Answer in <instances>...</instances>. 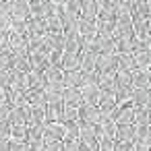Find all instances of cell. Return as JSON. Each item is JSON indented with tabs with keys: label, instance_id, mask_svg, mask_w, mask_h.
Here are the masks:
<instances>
[{
	"label": "cell",
	"instance_id": "6da1fadb",
	"mask_svg": "<svg viewBox=\"0 0 151 151\" xmlns=\"http://www.w3.org/2000/svg\"><path fill=\"white\" fill-rule=\"evenodd\" d=\"M77 114H79V122H81V124L97 126L99 120H101V114H99L97 106H85V104H81V106L77 108Z\"/></svg>",
	"mask_w": 151,
	"mask_h": 151
},
{
	"label": "cell",
	"instance_id": "7a4b0ae2",
	"mask_svg": "<svg viewBox=\"0 0 151 151\" xmlns=\"http://www.w3.org/2000/svg\"><path fill=\"white\" fill-rule=\"evenodd\" d=\"M95 70L99 75H116V54H99Z\"/></svg>",
	"mask_w": 151,
	"mask_h": 151
},
{
	"label": "cell",
	"instance_id": "3957f363",
	"mask_svg": "<svg viewBox=\"0 0 151 151\" xmlns=\"http://www.w3.org/2000/svg\"><path fill=\"white\" fill-rule=\"evenodd\" d=\"M62 139H64L62 122H46L44 124V145L54 143V141H62Z\"/></svg>",
	"mask_w": 151,
	"mask_h": 151
},
{
	"label": "cell",
	"instance_id": "277c9868",
	"mask_svg": "<svg viewBox=\"0 0 151 151\" xmlns=\"http://www.w3.org/2000/svg\"><path fill=\"white\" fill-rule=\"evenodd\" d=\"M112 120L116 122V126H128V124H132V120H134V108L130 104L118 106V110L112 116Z\"/></svg>",
	"mask_w": 151,
	"mask_h": 151
},
{
	"label": "cell",
	"instance_id": "5b68a950",
	"mask_svg": "<svg viewBox=\"0 0 151 151\" xmlns=\"http://www.w3.org/2000/svg\"><path fill=\"white\" fill-rule=\"evenodd\" d=\"M9 19H15V21H27L29 19V2L27 0H13Z\"/></svg>",
	"mask_w": 151,
	"mask_h": 151
},
{
	"label": "cell",
	"instance_id": "8992f818",
	"mask_svg": "<svg viewBox=\"0 0 151 151\" xmlns=\"http://www.w3.org/2000/svg\"><path fill=\"white\" fill-rule=\"evenodd\" d=\"M97 37V31H95V23H87V21H79V44H81V50Z\"/></svg>",
	"mask_w": 151,
	"mask_h": 151
},
{
	"label": "cell",
	"instance_id": "52a82bcc",
	"mask_svg": "<svg viewBox=\"0 0 151 151\" xmlns=\"http://www.w3.org/2000/svg\"><path fill=\"white\" fill-rule=\"evenodd\" d=\"M97 56H99V54H95V52L81 50V56H79V70H81V73H91V70H95Z\"/></svg>",
	"mask_w": 151,
	"mask_h": 151
},
{
	"label": "cell",
	"instance_id": "ba28073f",
	"mask_svg": "<svg viewBox=\"0 0 151 151\" xmlns=\"http://www.w3.org/2000/svg\"><path fill=\"white\" fill-rule=\"evenodd\" d=\"M79 89H81V97H83L85 106H97V101L101 97V91H99L97 85H83Z\"/></svg>",
	"mask_w": 151,
	"mask_h": 151
},
{
	"label": "cell",
	"instance_id": "9c48e42d",
	"mask_svg": "<svg viewBox=\"0 0 151 151\" xmlns=\"http://www.w3.org/2000/svg\"><path fill=\"white\" fill-rule=\"evenodd\" d=\"M25 104L31 106V108H44L46 110V95L42 89H27L25 91Z\"/></svg>",
	"mask_w": 151,
	"mask_h": 151
},
{
	"label": "cell",
	"instance_id": "30bf717a",
	"mask_svg": "<svg viewBox=\"0 0 151 151\" xmlns=\"http://www.w3.org/2000/svg\"><path fill=\"white\" fill-rule=\"evenodd\" d=\"M130 77H132V87L134 89H149V85H151L149 68H137V70L130 73Z\"/></svg>",
	"mask_w": 151,
	"mask_h": 151
},
{
	"label": "cell",
	"instance_id": "8fae6325",
	"mask_svg": "<svg viewBox=\"0 0 151 151\" xmlns=\"http://www.w3.org/2000/svg\"><path fill=\"white\" fill-rule=\"evenodd\" d=\"M64 118V104L62 101H54L46 106V122H62Z\"/></svg>",
	"mask_w": 151,
	"mask_h": 151
},
{
	"label": "cell",
	"instance_id": "7c38bea8",
	"mask_svg": "<svg viewBox=\"0 0 151 151\" xmlns=\"http://www.w3.org/2000/svg\"><path fill=\"white\" fill-rule=\"evenodd\" d=\"M81 21H87V23H95L97 19V4L95 0H83L81 2Z\"/></svg>",
	"mask_w": 151,
	"mask_h": 151
},
{
	"label": "cell",
	"instance_id": "4fadbf2b",
	"mask_svg": "<svg viewBox=\"0 0 151 151\" xmlns=\"http://www.w3.org/2000/svg\"><path fill=\"white\" fill-rule=\"evenodd\" d=\"M81 79H83V73L79 68L62 73V85H64V89H79L81 87Z\"/></svg>",
	"mask_w": 151,
	"mask_h": 151
},
{
	"label": "cell",
	"instance_id": "5bb4252c",
	"mask_svg": "<svg viewBox=\"0 0 151 151\" xmlns=\"http://www.w3.org/2000/svg\"><path fill=\"white\" fill-rule=\"evenodd\" d=\"M116 70L118 73H132V70H137L132 54H116Z\"/></svg>",
	"mask_w": 151,
	"mask_h": 151
},
{
	"label": "cell",
	"instance_id": "9a60e30c",
	"mask_svg": "<svg viewBox=\"0 0 151 151\" xmlns=\"http://www.w3.org/2000/svg\"><path fill=\"white\" fill-rule=\"evenodd\" d=\"M130 106H132L134 110H145V108H149V89H134L132 99H130Z\"/></svg>",
	"mask_w": 151,
	"mask_h": 151
},
{
	"label": "cell",
	"instance_id": "2e32d148",
	"mask_svg": "<svg viewBox=\"0 0 151 151\" xmlns=\"http://www.w3.org/2000/svg\"><path fill=\"white\" fill-rule=\"evenodd\" d=\"M79 54H68V52H62V60H60V70L62 73H68V70H77L79 68Z\"/></svg>",
	"mask_w": 151,
	"mask_h": 151
},
{
	"label": "cell",
	"instance_id": "e0dca14e",
	"mask_svg": "<svg viewBox=\"0 0 151 151\" xmlns=\"http://www.w3.org/2000/svg\"><path fill=\"white\" fill-rule=\"evenodd\" d=\"M62 104H64V106H70V108H79V106L83 104L81 89H64V93H62Z\"/></svg>",
	"mask_w": 151,
	"mask_h": 151
},
{
	"label": "cell",
	"instance_id": "ac0fdd59",
	"mask_svg": "<svg viewBox=\"0 0 151 151\" xmlns=\"http://www.w3.org/2000/svg\"><path fill=\"white\" fill-rule=\"evenodd\" d=\"M116 143H132L134 141V126H116V134H114Z\"/></svg>",
	"mask_w": 151,
	"mask_h": 151
},
{
	"label": "cell",
	"instance_id": "d6986e66",
	"mask_svg": "<svg viewBox=\"0 0 151 151\" xmlns=\"http://www.w3.org/2000/svg\"><path fill=\"white\" fill-rule=\"evenodd\" d=\"M27 145H44V126H29L27 128Z\"/></svg>",
	"mask_w": 151,
	"mask_h": 151
},
{
	"label": "cell",
	"instance_id": "ffe728a7",
	"mask_svg": "<svg viewBox=\"0 0 151 151\" xmlns=\"http://www.w3.org/2000/svg\"><path fill=\"white\" fill-rule=\"evenodd\" d=\"M25 85H27V89H42L46 83H44V77H42V73L29 70V73L25 75Z\"/></svg>",
	"mask_w": 151,
	"mask_h": 151
},
{
	"label": "cell",
	"instance_id": "44dd1931",
	"mask_svg": "<svg viewBox=\"0 0 151 151\" xmlns=\"http://www.w3.org/2000/svg\"><path fill=\"white\" fill-rule=\"evenodd\" d=\"M42 77H44V83H62V70L58 68V66H48L44 73H42Z\"/></svg>",
	"mask_w": 151,
	"mask_h": 151
},
{
	"label": "cell",
	"instance_id": "7402d4cb",
	"mask_svg": "<svg viewBox=\"0 0 151 151\" xmlns=\"http://www.w3.org/2000/svg\"><path fill=\"white\" fill-rule=\"evenodd\" d=\"M64 139L62 141H79V122H62Z\"/></svg>",
	"mask_w": 151,
	"mask_h": 151
},
{
	"label": "cell",
	"instance_id": "603a6c76",
	"mask_svg": "<svg viewBox=\"0 0 151 151\" xmlns=\"http://www.w3.org/2000/svg\"><path fill=\"white\" fill-rule=\"evenodd\" d=\"M132 60L137 68H149L151 64V52H132Z\"/></svg>",
	"mask_w": 151,
	"mask_h": 151
},
{
	"label": "cell",
	"instance_id": "cb8c5ba5",
	"mask_svg": "<svg viewBox=\"0 0 151 151\" xmlns=\"http://www.w3.org/2000/svg\"><path fill=\"white\" fill-rule=\"evenodd\" d=\"M132 145H149V126H134Z\"/></svg>",
	"mask_w": 151,
	"mask_h": 151
},
{
	"label": "cell",
	"instance_id": "d4e9b609",
	"mask_svg": "<svg viewBox=\"0 0 151 151\" xmlns=\"http://www.w3.org/2000/svg\"><path fill=\"white\" fill-rule=\"evenodd\" d=\"M62 6H64V13H66L70 19H81V17H79V15H81V2H79V0L62 2Z\"/></svg>",
	"mask_w": 151,
	"mask_h": 151
},
{
	"label": "cell",
	"instance_id": "484cf974",
	"mask_svg": "<svg viewBox=\"0 0 151 151\" xmlns=\"http://www.w3.org/2000/svg\"><path fill=\"white\" fill-rule=\"evenodd\" d=\"M15 143H27V126H11V139Z\"/></svg>",
	"mask_w": 151,
	"mask_h": 151
},
{
	"label": "cell",
	"instance_id": "4316f807",
	"mask_svg": "<svg viewBox=\"0 0 151 151\" xmlns=\"http://www.w3.org/2000/svg\"><path fill=\"white\" fill-rule=\"evenodd\" d=\"M132 126H149V108H145V110H134Z\"/></svg>",
	"mask_w": 151,
	"mask_h": 151
},
{
	"label": "cell",
	"instance_id": "83f0119b",
	"mask_svg": "<svg viewBox=\"0 0 151 151\" xmlns=\"http://www.w3.org/2000/svg\"><path fill=\"white\" fill-rule=\"evenodd\" d=\"M97 151H116V141L110 137H99L97 139Z\"/></svg>",
	"mask_w": 151,
	"mask_h": 151
},
{
	"label": "cell",
	"instance_id": "f1b7e54d",
	"mask_svg": "<svg viewBox=\"0 0 151 151\" xmlns=\"http://www.w3.org/2000/svg\"><path fill=\"white\" fill-rule=\"evenodd\" d=\"M29 17L31 19H44V2H29Z\"/></svg>",
	"mask_w": 151,
	"mask_h": 151
},
{
	"label": "cell",
	"instance_id": "f546056e",
	"mask_svg": "<svg viewBox=\"0 0 151 151\" xmlns=\"http://www.w3.org/2000/svg\"><path fill=\"white\" fill-rule=\"evenodd\" d=\"M99 83V73L97 70H91V73H83V79H81V87L83 85H97Z\"/></svg>",
	"mask_w": 151,
	"mask_h": 151
},
{
	"label": "cell",
	"instance_id": "4dcf8cb0",
	"mask_svg": "<svg viewBox=\"0 0 151 151\" xmlns=\"http://www.w3.org/2000/svg\"><path fill=\"white\" fill-rule=\"evenodd\" d=\"M9 112H11L9 104L0 106V126H9Z\"/></svg>",
	"mask_w": 151,
	"mask_h": 151
},
{
	"label": "cell",
	"instance_id": "1f68e13d",
	"mask_svg": "<svg viewBox=\"0 0 151 151\" xmlns=\"http://www.w3.org/2000/svg\"><path fill=\"white\" fill-rule=\"evenodd\" d=\"M9 83H11V68L0 70V89H6Z\"/></svg>",
	"mask_w": 151,
	"mask_h": 151
},
{
	"label": "cell",
	"instance_id": "d6a6232c",
	"mask_svg": "<svg viewBox=\"0 0 151 151\" xmlns=\"http://www.w3.org/2000/svg\"><path fill=\"white\" fill-rule=\"evenodd\" d=\"M9 151H29V145H27V143H15V141H9Z\"/></svg>",
	"mask_w": 151,
	"mask_h": 151
},
{
	"label": "cell",
	"instance_id": "836d02e7",
	"mask_svg": "<svg viewBox=\"0 0 151 151\" xmlns=\"http://www.w3.org/2000/svg\"><path fill=\"white\" fill-rule=\"evenodd\" d=\"M62 151H79V141H62Z\"/></svg>",
	"mask_w": 151,
	"mask_h": 151
},
{
	"label": "cell",
	"instance_id": "e575fe53",
	"mask_svg": "<svg viewBox=\"0 0 151 151\" xmlns=\"http://www.w3.org/2000/svg\"><path fill=\"white\" fill-rule=\"evenodd\" d=\"M11 15V2L9 0H0V17H9Z\"/></svg>",
	"mask_w": 151,
	"mask_h": 151
},
{
	"label": "cell",
	"instance_id": "d590c367",
	"mask_svg": "<svg viewBox=\"0 0 151 151\" xmlns=\"http://www.w3.org/2000/svg\"><path fill=\"white\" fill-rule=\"evenodd\" d=\"M44 151H62V141H54V143H46Z\"/></svg>",
	"mask_w": 151,
	"mask_h": 151
},
{
	"label": "cell",
	"instance_id": "8d00e7d4",
	"mask_svg": "<svg viewBox=\"0 0 151 151\" xmlns=\"http://www.w3.org/2000/svg\"><path fill=\"white\" fill-rule=\"evenodd\" d=\"M11 27H9V17H0V35L2 33H9Z\"/></svg>",
	"mask_w": 151,
	"mask_h": 151
},
{
	"label": "cell",
	"instance_id": "74e56055",
	"mask_svg": "<svg viewBox=\"0 0 151 151\" xmlns=\"http://www.w3.org/2000/svg\"><path fill=\"white\" fill-rule=\"evenodd\" d=\"M116 151H132V143H116Z\"/></svg>",
	"mask_w": 151,
	"mask_h": 151
},
{
	"label": "cell",
	"instance_id": "f35d334b",
	"mask_svg": "<svg viewBox=\"0 0 151 151\" xmlns=\"http://www.w3.org/2000/svg\"><path fill=\"white\" fill-rule=\"evenodd\" d=\"M6 68H9V56L0 54V70H6Z\"/></svg>",
	"mask_w": 151,
	"mask_h": 151
},
{
	"label": "cell",
	"instance_id": "ab89813d",
	"mask_svg": "<svg viewBox=\"0 0 151 151\" xmlns=\"http://www.w3.org/2000/svg\"><path fill=\"white\" fill-rule=\"evenodd\" d=\"M132 151H149V145H132Z\"/></svg>",
	"mask_w": 151,
	"mask_h": 151
},
{
	"label": "cell",
	"instance_id": "60d3db41",
	"mask_svg": "<svg viewBox=\"0 0 151 151\" xmlns=\"http://www.w3.org/2000/svg\"><path fill=\"white\" fill-rule=\"evenodd\" d=\"M4 104H6V91L0 89V106H4Z\"/></svg>",
	"mask_w": 151,
	"mask_h": 151
},
{
	"label": "cell",
	"instance_id": "b9f144b4",
	"mask_svg": "<svg viewBox=\"0 0 151 151\" xmlns=\"http://www.w3.org/2000/svg\"><path fill=\"white\" fill-rule=\"evenodd\" d=\"M0 151H9V141H0Z\"/></svg>",
	"mask_w": 151,
	"mask_h": 151
}]
</instances>
